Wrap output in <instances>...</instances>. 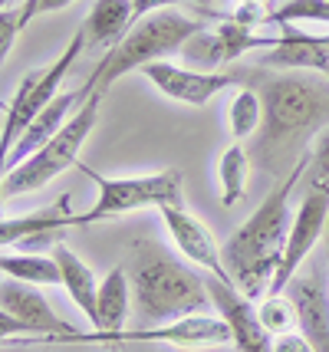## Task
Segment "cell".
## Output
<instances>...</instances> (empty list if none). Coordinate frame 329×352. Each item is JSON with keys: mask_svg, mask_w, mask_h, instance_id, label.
I'll use <instances>...</instances> for the list:
<instances>
[{"mask_svg": "<svg viewBox=\"0 0 329 352\" xmlns=\"http://www.w3.org/2000/svg\"><path fill=\"white\" fill-rule=\"evenodd\" d=\"M66 228H76V214L69 211V195H63L53 208H40L33 214L0 217V247H20L36 254V247L60 244Z\"/></svg>", "mask_w": 329, "mask_h": 352, "instance_id": "4fadbf2b", "label": "cell"}, {"mask_svg": "<svg viewBox=\"0 0 329 352\" xmlns=\"http://www.w3.org/2000/svg\"><path fill=\"white\" fill-rule=\"evenodd\" d=\"M240 82L253 86L264 102L260 135L251 148L253 162L270 175H290L306 152V142L329 125V82L293 73L260 76V69L240 73Z\"/></svg>", "mask_w": 329, "mask_h": 352, "instance_id": "6da1fadb", "label": "cell"}, {"mask_svg": "<svg viewBox=\"0 0 329 352\" xmlns=\"http://www.w3.org/2000/svg\"><path fill=\"white\" fill-rule=\"evenodd\" d=\"M227 122H231V135L240 142V138L257 135V129L264 122V102H260V92L253 86H244L237 89V96L227 106Z\"/></svg>", "mask_w": 329, "mask_h": 352, "instance_id": "603a6c76", "label": "cell"}, {"mask_svg": "<svg viewBox=\"0 0 329 352\" xmlns=\"http://www.w3.org/2000/svg\"><path fill=\"white\" fill-rule=\"evenodd\" d=\"M306 184H319L329 188V125L316 135L313 148H310V168H306Z\"/></svg>", "mask_w": 329, "mask_h": 352, "instance_id": "484cf974", "label": "cell"}, {"mask_svg": "<svg viewBox=\"0 0 329 352\" xmlns=\"http://www.w3.org/2000/svg\"><path fill=\"white\" fill-rule=\"evenodd\" d=\"M316 36H319V40H323V43L329 46V33H316Z\"/></svg>", "mask_w": 329, "mask_h": 352, "instance_id": "836d02e7", "label": "cell"}, {"mask_svg": "<svg viewBox=\"0 0 329 352\" xmlns=\"http://www.w3.org/2000/svg\"><path fill=\"white\" fill-rule=\"evenodd\" d=\"M128 303H132V287H128V270L115 267L95 293V316H93V333H76L66 342H79V346H102V339L112 333H122L128 316Z\"/></svg>", "mask_w": 329, "mask_h": 352, "instance_id": "2e32d148", "label": "cell"}, {"mask_svg": "<svg viewBox=\"0 0 329 352\" xmlns=\"http://www.w3.org/2000/svg\"><path fill=\"white\" fill-rule=\"evenodd\" d=\"M95 184V204L89 211L76 214V228H89L99 221L132 214L141 208H165V204H181V171L165 168L155 175H128V178H106L93 168H79Z\"/></svg>", "mask_w": 329, "mask_h": 352, "instance_id": "8992f818", "label": "cell"}, {"mask_svg": "<svg viewBox=\"0 0 329 352\" xmlns=\"http://www.w3.org/2000/svg\"><path fill=\"white\" fill-rule=\"evenodd\" d=\"M260 66L266 69H310L329 82V46L316 36V33H303L290 23H283L277 33V46H270L260 53Z\"/></svg>", "mask_w": 329, "mask_h": 352, "instance_id": "9a60e30c", "label": "cell"}, {"mask_svg": "<svg viewBox=\"0 0 329 352\" xmlns=\"http://www.w3.org/2000/svg\"><path fill=\"white\" fill-rule=\"evenodd\" d=\"M132 296H135V313L141 320L168 322L178 316L204 313L211 307L207 280L194 274L191 267L172 257L168 250L148 237H141L132 247Z\"/></svg>", "mask_w": 329, "mask_h": 352, "instance_id": "3957f363", "label": "cell"}, {"mask_svg": "<svg viewBox=\"0 0 329 352\" xmlns=\"http://www.w3.org/2000/svg\"><path fill=\"white\" fill-rule=\"evenodd\" d=\"M286 290L297 303V329L310 339V346L316 352H329V290L323 287V276H293Z\"/></svg>", "mask_w": 329, "mask_h": 352, "instance_id": "e0dca14e", "label": "cell"}, {"mask_svg": "<svg viewBox=\"0 0 329 352\" xmlns=\"http://www.w3.org/2000/svg\"><path fill=\"white\" fill-rule=\"evenodd\" d=\"M132 0H95L86 23L79 27L86 36V50H112L132 30Z\"/></svg>", "mask_w": 329, "mask_h": 352, "instance_id": "d6986e66", "label": "cell"}, {"mask_svg": "<svg viewBox=\"0 0 329 352\" xmlns=\"http://www.w3.org/2000/svg\"><path fill=\"white\" fill-rule=\"evenodd\" d=\"M273 352H316L310 346V339L297 333V329H290V333H280V336H273Z\"/></svg>", "mask_w": 329, "mask_h": 352, "instance_id": "f546056e", "label": "cell"}, {"mask_svg": "<svg viewBox=\"0 0 329 352\" xmlns=\"http://www.w3.org/2000/svg\"><path fill=\"white\" fill-rule=\"evenodd\" d=\"M7 3H10V0H0V7H7Z\"/></svg>", "mask_w": 329, "mask_h": 352, "instance_id": "e575fe53", "label": "cell"}, {"mask_svg": "<svg viewBox=\"0 0 329 352\" xmlns=\"http://www.w3.org/2000/svg\"><path fill=\"white\" fill-rule=\"evenodd\" d=\"M237 3H244V7H260V10H266V0H237Z\"/></svg>", "mask_w": 329, "mask_h": 352, "instance_id": "d6a6232c", "label": "cell"}, {"mask_svg": "<svg viewBox=\"0 0 329 352\" xmlns=\"http://www.w3.org/2000/svg\"><path fill=\"white\" fill-rule=\"evenodd\" d=\"M36 3H40V0H23V3H20V23H23V30H27V23L36 16Z\"/></svg>", "mask_w": 329, "mask_h": 352, "instance_id": "1f68e13d", "label": "cell"}, {"mask_svg": "<svg viewBox=\"0 0 329 352\" xmlns=\"http://www.w3.org/2000/svg\"><path fill=\"white\" fill-rule=\"evenodd\" d=\"M0 307L20 322H27L33 333L47 336L49 342H66L79 333L73 322H66L56 309L47 303V296L36 290V283L23 280H0Z\"/></svg>", "mask_w": 329, "mask_h": 352, "instance_id": "7c38bea8", "label": "cell"}, {"mask_svg": "<svg viewBox=\"0 0 329 352\" xmlns=\"http://www.w3.org/2000/svg\"><path fill=\"white\" fill-rule=\"evenodd\" d=\"M306 168H310V148L299 155L290 175H283V182L220 247V257H224V267L234 280V287L244 290L251 300L270 293V283L283 261L286 234H290V198L297 184L306 178Z\"/></svg>", "mask_w": 329, "mask_h": 352, "instance_id": "7a4b0ae2", "label": "cell"}, {"mask_svg": "<svg viewBox=\"0 0 329 352\" xmlns=\"http://www.w3.org/2000/svg\"><path fill=\"white\" fill-rule=\"evenodd\" d=\"M79 109V96L76 89L73 92H60L56 99H49L47 106L40 109L36 116H33L30 122H27V129L20 132V138L14 142V148H10V158H7V171H14L20 162H27L40 145H47L49 138L56 135L60 129L66 125V119L73 116Z\"/></svg>", "mask_w": 329, "mask_h": 352, "instance_id": "ac0fdd59", "label": "cell"}, {"mask_svg": "<svg viewBox=\"0 0 329 352\" xmlns=\"http://www.w3.org/2000/svg\"><path fill=\"white\" fill-rule=\"evenodd\" d=\"M139 73L158 92H165L168 99L185 102V106H207L214 96L240 82V73H204V69H188V66H178L168 60L148 63Z\"/></svg>", "mask_w": 329, "mask_h": 352, "instance_id": "8fae6325", "label": "cell"}, {"mask_svg": "<svg viewBox=\"0 0 329 352\" xmlns=\"http://www.w3.org/2000/svg\"><path fill=\"white\" fill-rule=\"evenodd\" d=\"M53 257L60 263V274H63V287L73 300V307L93 322L95 316V293H99V280L89 270V263L79 261L76 250H69L66 244H53Z\"/></svg>", "mask_w": 329, "mask_h": 352, "instance_id": "ffe728a7", "label": "cell"}, {"mask_svg": "<svg viewBox=\"0 0 329 352\" xmlns=\"http://www.w3.org/2000/svg\"><path fill=\"white\" fill-rule=\"evenodd\" d=\"M329 230V188L319 184H306V195L299 201L297 214L290 221V234H286V247H283V261L277 267V276L270 283V293H286L290 280L297 276L299 263L310 257L316 241Z\"/></svg>", "mask_w": 329, "mask_h": 352, "instance_id": "ba28073f", "label": "cell"}, {"mask_svg": "<svg viewBox=\"0 0 329 352\" xmlns=\"http://www.w3.org/2000/svg\"><path fill=\"white\" fill-rule=\"evenodd\" d=\"M73 0H40L36 3V16L40 14H53V10H63V7H69Z\"/></svg>", "mask_w": 329, "mask_h": 352, "instance_id": "4dcf8cb0", "label": "cell"}, {"mask_svg": "<svg viewBox=\"0 0 329 352\" xmlns=\"http://www.w3.org/2000/svg\"><path fill=\"white\" fill-rule=\"evenodd\" d=\"M247 171H251V155L244 145H231L218 158V182H220V204L234 208L247 195Z\"/></svg>", "mask_w": 329, "mask_h": 352, "instance_id": "7402d4cb", "label": "cell"}, {"mask_svg": "<svg viewBox=\"0 0 329 352\" xmlns=\"http://www.w3.org/2000/svg\"><path fill=\"white\" fill-rule=\"evenodd\" d=\"M266 23H329V0H286L273 14H266Z\"/></svg>", "mask_w": 329, "mask_h": 352, "instance_id": "d4e9b609", "label": "cell"}, {"mask_svg": "<svg viewBox=\"0 0 329 352\" xmlns=\"http://www.w3.org/2000/svg\"><path fill=\"white\" fill-rule=\"evenodd\" d=\"M14 339H27V342H49L47 336L33 333L27 322H20L16 316H10L7 309L0 307V346H7V342H14Z\"/></svg>", "mask_w": 329, "mask_h": 352, "instance_id": "83f0119b", "label": "cell"}, {"mask_svg": "<svg viewBox=\"0 0 329 352\" xmlns=\"http://www.w3.org/2000/svg\"><path fill=\"white\" fill-rule=\"evenodd\" d=\"M257 309H260V322L266 326L270 336H280V333H290V329L299 326L297 303H293V296H286V293H266L264 303Z\"/></svg>", "mask_w": 329, "mask_h": 352, "instance_id": "cb8c5ba5", "label": "cell"}, {"mask_svg": "<svg viewBox=\"0 0 329 352\" xmlns=\"http://www.w3.org/2000/svg\"><path fill=\"white\" fill-rule=\"evenodd\" d=\"M126 346V342H165L174 349H224L231 346V329L218 313H191V316H178L168 320L165 326H148V329H122L102 339V346Z\"/></svg>", "mask_w": 329, "mask_h": 352, "instance_id": "9c48e42d", "label": "cell"}, {"mask_svg": "<svg viewBox=\"0 0 329 352\" xmlns=\"http://www.w3.org/2000/svg\"><path fill=\"white\" fill-rule=\"evenodd\" d=\"M20 33H23L20 7H0V66L7 63V56H10V50H14Z\"/></svg>", "mask_w": 329, "mask_h": 352, "instance_id": "4316f807", "label": "cell"}, {"mask_svg": "<svg viewBox=\"0 0 329 352\" xmlns=\"http://www.w3.org/2000/svg\"><path fill=\"white\" fill-rule=\"evenodd\" d=\"M0 276L7 280H23V283H36V287H56L63 283L60 274V263L53 254H30V250H20V254H0Z\"/></svg>", "mask_w": 329, "mask_h": 352, "instance_id": "44dd1931", "label": "cell"}, {"mask_svg": "<svg viewBox=\"0 0 329 352\" xmlns=\"http://www.w3.org/2000/svg\"><path fill=\"white\" fill-rule=\"evenodd\" d=\"M102 99L106 96L93 92L86 102H79V109L66 119V125L49 138L47 145H40L27 162H20L14 171H7V178H3V198H20V195L40 191L53 178H60L66 168H73L79 162V152H82L86 138L93 135L95 122H99Z\"/></svg>", "mask_w": 329, "mask_h": 352, "instance_id": "5b68a950", "label": "cell"}, {"mask_svg": "<svg viewBox=\"0 0 329 352\" xmlns=\"http://www.w3.org/2000/svg\"><path fill=\"white\" fill-rule=\"evenodd\" d=\"M174 3H191V7H201L204 14H207V0H132V20L139 23L141 16L165 10V7H174Z\"/></svg>", "mask_w": 329, "mask_h": 352, "instance_id": "f1b7e54d", "label": "cell"}, {"mask_svg": "<svg viewBox=\"0 0 329 352\" xmlns=\"http://www.w3.org/2000/svg\"><path fill=\"white\" fill-rule=\"evenodd\" d=\"M198 30H204L201 20L185 14V10H174V7H165V10L141 16L139 23H132V30L119 43L112 46V50H106V56L89 73V79L76 89L79 102H86L93 92L106 96L122 76L135 73V69L148 66V63H158V60H165V56H172V53H178Z\"/></svg>", "mask_w": 329, "mask_h": 352, "instance_id": "277c9868", "label": "cell"}, {"mask_svg": "<svg viewBox=\"0 0 329 352\" xmlns=\"http://www.w3.org/2000/svg\"><path fill=\"white\" fill-rule=\"evenodd\" d=\"M270 46H277V36H264V33H257V27L240 23L234 14H227L214 30L194 33L188 43L181 46V53L191 63V69L218 73V66H224V63H234L244 53L270 50Z\"/></svg>", "mask_w": 329, "mask_h": 352, "instance_id": "52a82bcc", "label": "cell"}, {"mask_svg": "<svg viewBox=\"0 0 329 352\" xmlns=\"http://www.w3.org/2000/svg\"><path fill=\"white\" fill-rule=\"evenodd\" d=\"M207 293L214 313L227 322L231 346H237V352H273V336L266 333V326L260 322V309L251 303L247 293L218 276L207 280Z\"/></svg>", "mask_w": 329, "mask_h": 352, "instance_id": "30bf717a", "label": "cell"}, {"mask_svg": "<svg viewBox=\"0 0 329 352\" xmlns=\"http://www.w3.org/2000/svg\"><path fill=\"white\" fill-rule=\"evenodd\" d=\"M158 211H161V221H165V228L172 234L174 247L185 254V261L198 263L201 270H211V276H218V280L234 283L231 274H227V267H224L220 247L214 244V237H211V230L204 228L185 204H165V208H158Z\"/></svg>", "mask_w": 329, "mask_h": 352, "instance_id": "5bb4252c", "label": "cell"}]
</instances>
